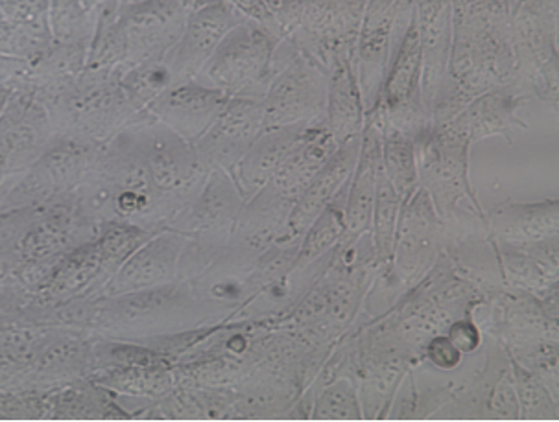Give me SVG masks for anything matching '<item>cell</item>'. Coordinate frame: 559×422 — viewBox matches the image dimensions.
I'll return each instance as SVG.
<instances>
[{
	"label": "cell",
	"mask_w": 559,
	"mask_h": 422,
	"mask_svg": "<svg viewBox=\"0 0 559 422\" xmlns=\"http://www.w3.org/2000/svg\"><path fill=\"white\" fill-rule=\"evenodd\" d=\"M229 98L231 96L224 91L203 84L200 80H191L168 87L150 104L146 113L185 141L197 143L218 119Z\"/></svg>",
	"instance_id": "11"
},
{
	"label": "cell",
	"mask_w": 559,
	"mask_h": 422,
	"mask_svg": "<svg viewBox=\"0 0 559 422\" xmlns=\"http://www.w3.org/2000/svg\"><path fill=\"white\" fill-rule=\"evenodd\" d=\"M340 197V196H338ZM338 197L333 203H329L322 215L318 216L312 226L307 229V239H305L301 255L298 258V266H305L307 262L314 261L316 256L322 255L323 250L333 245L336 239L345 229L344 208H338Z\"/></svg>",
	"instance_id": "27"
},
{
	"label": "cell",
	"mask_w": 559,
	"mask_h": 422,
	"mask_svg": "<svg viewBox=\"0 0 559 422\" xmlns=\"http://www.w3.org/2000/svg\"><path fill=\"white\" fill-rule=\"evenodd\" d=\"M95 12L87 67L122 72L144 61L159 60L183 34L191 10L181 0L106 2Z\"/></svg>",
	"instance_id": "1"
},
{
	"label": "cell",
	"mask_w": 559,
	"mask_h": 422,
	"mask_svg": "<svg viewBox=\"0 0 559 422\" xmlns=\"http://www.w3.org/2000/svg\"><path fill=\"white\" fill-rule=\"evenodd\" d=\"M379 128L382 133V170L397 192L401 205H405L419 191L416 144L403 131L390 125L379 124Z\"/></svg>",
	"instance_id": "22"
},
{
	"label": "cell",
	"mask_w": 559,
	"mask_h": 422,
	"mask_svg": "<svg viewBox=\"0 0 559 422\" xmlns=\"http://www.w3.org/2000/svg\"><path fill=\"white\" fill-rule=\"evenodd\" d=\"M174 84L176 82L167 56L159 60L144 61L120 72V87L139 113L146 111L150 104Z\"/></svg>",
	"instance_id": "24"
},
{
	"label": "cell",
	"mask_w": 559,
	"mask_h": 422,
	"mask_svg": "<svg viewBox=\"0 0 559 422\" xmlns=\"http://www.w3.org/2000/svg\"><path fill=\"white\" fill-rule=\"evenodd\" d=\"M430 358L435 360L440 367L451 369L460 362V351L456 347L452 346L449 338H438L430 343L429 347Z\"/></svg>",
	"instance_id": "31"
},
{
	"label": "cell",
	"mask_w": 559,
	"mask_h": 422,
	"mask_svg": "<svg viewBox=\"0 0 559 422\" xmlns=\"http://www.w3.org/2000/svg\"><path fill=\"white\" fill-rule=\"evenodd\" d=\"M150 237L152 232L128 221L102 224L95 239L61 256L37 298L45 303L102 298L117 269Z\"/></svg>",
	"instance_id": "3"
},
{
	"label": "cell",
	"mask_w": 559,
	"mask_h": 422,
	"mask_svg": "<svg viewBox=\"0 0 559 422\" xmlns=\"http://www.w3.org/2000/svg\"><path fill=\"white\" fill-rule=\"evenodd\" d=\"M307 125L309 124L275 125L264 128L259 133L245 157L229 173L242 200L257 196L272 181L292 149L296 148Z\"/></svg>",
	"instance_id": "17"
},
{
	"label": "cell",
	"mask_w": 559,
	"mask_h": 422,
	"mask_svg": "<svg viewBox=\"0 0 559 422\" xmlns=\"http://www.w3.org/2000/svg\"><path fill=\"white\" fill-rule=\"evenodd\" d=\"M181 251L183 240L179 232L173 229L154 232L139 250L126 258L124 264L104 288L102 298H115L173 282L178 275Z\"/></svg>",
	"instance_id": "13"
},
{
	"label": "cell",
	"mask_w": 559,
	"mask_h": 422,
	"mask_svg": "<svg viewBox=\"0 0 559 422\" xmlns=\"http://www.w3.org/2000/svg\"><path fill=\"white\" fill-rule=\"evenodd\" d=\"M245 19V15H240L226 0H216L209 7L191 12L185 24L183 34L167 55L174 82L183 84L197 80L202 74L203 67L211 60V56L215 55L222 39L227 36V32Z\"/></svg>",
	"instance_id": "10"
},
{
	"label": "cell",
	"mask_w": 559,
	"mask_h": 422,
	"mask_svg": "<svg viewBox=\"0 0 559 422\" xmlns=\"http://www.w3.org/2000/svg\"><path fill=\"white\" fill-rule=\"evenodd\" d=\"M12 95V85L0 84V111L7 106L8 98Z\"/></svg>",
	"instance_id": "35"
},
{
	"label": "cell",
	"mask_w": 559,
	"mask_h": 422,
	"mask_svg": "<svg viewBox=\"0 0 559 422\" xmlns=\"http://www.w3.org/2000/svg\"><path fill=\"white\" fill-rule=\"evenodd\" d=\"M521 101L523 96L506 85L475 96L460 113L449 120L469 138L471 144L495 135L510 137L515 125L524 128L523 122L515 117Z\"/></svg>",
	"instance_id": "19"
},
{
	"label": "cell",
	"mask_w": 559,
	"mask_h": 422,
	"mask_svg": "<svg viewBox=\"0 0 559 422\" xmlns=\"http://www.w3.org/2000/svg\"><path fill=\"white\" fill-rule=\"evenodd\" d=\"M353 60L355 50L342 48L329 61L328 106L323 124L338 144L360 137L366 122L362 89Z\"/></svg>",
	"instance_id": "15"
},
{
	"label": "cell",
	"mask_w": 559,
	"mask_h": 422,
	"mask_svg": "<svg viewBox=\"0 0 559 422\" xmlns=\"http://www.w3.org/2000/svg\"><path fill=\"white\" fill-rule=\"evenodd\" d=\"M358 148L360 137L340 144L333 157L320 168V172L316 173L307 189L299 194L288 216V229L292 234L307 231L329 203H333L347 189L357 165Z\"/></svg>",
	"instance_id": "16"
},
{
	"label": "cell",
	"mask_w": 559,
	"mask_h": 422,
	"mask_svg": "<svg viewBox=\"0 0 559 422\" xmlns=\"http://www.w3.org/2000/svg\"><path fill=\"white\" fill-rule=\"evenodd\" d=\"M93 336L82 330L61 328L43 347L26 375L23 391H48L69 382L90 378L93 373Z\"/></svg>",
	"instance_id": "14"
},
{
	"label": "cell",
	"mask_w": 559,
	"mask_h": 422,
	"mask_svg": "<svg viewBox=\"0 0 559 422\" xmlns=\"http://www.w3.org/2000/svg\"><path fill=\"white\" fill-rule=\"evenodd\" d=\"M55 138L47 108L31 93L12 87L0 111V181L31 168Z\"/></svg>",
	"instance_id": "8"
},
{
	"label": "cell",
	"mask_w": 559,
	"mask_h": 422,
	"mask_svg": "<svg viewBox=\"0 0 559 422\" xmlns=\"http://www.w3.org/2000/svg\"><path fill=\"white\" fill-rule=\"evenodd\" d=\"M419 186L438 213H451L460 200H469L480 213L469 183V138L451 120L429 122L414 135Z\"/></svg>",
	"instance_id": "6"
},
{
	"label": "cell",
	"mask_w": 559,
	"mask_h": 422,
	"mask_svg": "<svg viewBox=\"0 0 559 422\" xmlns=\"http://www.w3.org/2000/svg\"><path fill=\"white\" fill-rule=\"evenodd\" d=\"M449 339L459 351H473L478 346V333H476L475 325H469V323L454 325Z\"/></svg>",
	"instance_id": "32"
},
{
	"label": "cell",
	"mask_w": 559,
	"mask_h": 422,
	"mask_svg": "<svg viewBox=\"0 0 559 422\" xmlns=\"http://www.w3.org/2000/svg\"><path fill=\"white\" fill-rule=\"evenodd\" d=\"M90 378L117 397L152 400L173 389V363L170 360L122 363L98 369Z\"/></svg>",
	"instance_id": "21"
},
{
	"label": "cell",
	"mask_w": 559,
	"mask_h": 422,
	"mask_svg": "<svg viewBox=\"0 0 559 422\" xmlns=\"http://www.w3.org/2000/svg\"><path fill=\"white\" fill-rule=\"evenodd\" d=\"M493 226L513 239H543L558 229V202L504 203L495 207Z\"/></svg>",
	"instance_id": "23"
},
{
	"label": "cell",
	"mask_w": 559,
	"mask_h": 422,
	"mask_svg": "<svg viewBox=\"0 0 559 422\" xmlns=\"http://www.w3.org/2000/svg\"><path fill=\"white\" fill-rule=\"evenodd\" d=\"M84 2V7L93 12L96 8L102 7V4H106V2H119V4H130V2H138V0H82Z\"/></svg>",
	"instance_id": "34"
},
{
	"label": "cell",
	"mask_w": 559,
	"mask_h": 422,
	"mask_svg": "<svg viewBox=\"0 0 559 422\" xmlns=\"http://www.w3.org/2000/svg\"><path fill=\"white\" fill-rule=\"evenodd\" d=\"M423 63V104L430 117V108L447 82L452 45L451 0H414Z\"/></svg>",
	"instance_id": "12"
},
{
	"label": "cell",
	"mask_w": 559,
	"mask_h": 422,
	"mask_svg": "<svg viewBox=\"0 0 559 422\" xmlns=\"http://www.w3.org/2000/svg\"><path fill=\"white\" fill-rule=\"evenodd\" d=\"M294 45V55L270 77L262 96L264 128L322 122L328 106L329 67Z\"/></svg>",
	"instance_id": "7"
},
{
	"label": "cell",
	"mask_w": 559,
	"mask_h": 422,
	"mask_svg": "<svg viewBox=\"0 0 559 422\" xmlns=\"http://www.w3.org/2000/svg\"><path fill=\"white\" fill-rule=\"evenodd\" d=\"M45 419H130L114 393L91 378L69 382L43 391Z\"/></svg>",
	"instance_id": "20"
},
{
	"label": "cell",
	"mask_w": 559,
	"mask_h": 422,
	"mask_svg": "<svg viewBox=\"0 0 559 422\" xmlns=\"http://www.w3.org/2000/svg\"><path fill=\"white\" fill-rule=\"evenodd\" d=\"M48 0H0V17L31 23L47 17Z\"/></svg>",
	"instance_id": "30"
},
{
	"label": "cell",
	"mask_w": 559,
	"mask_h": 422,
	"mask_svg": "<svg viewBox=\"0 0 559 422\" xmlns=\"http://www.w3.org/2000/svg\"><path fill=\"white\" fill-rule=\"evenodd\" d=\"M47 23L52 41L90 47L95 34V12L82 0H48Z\"/></svg>",
	"instance_id": "25"
},
{
	"label": "cell",
	"mask_w": 559,
	"mask_h": 422,
	"mask_svg": "<svg viewBox=\"0 0 559 422\" xmlns=\"http://www.w3.org/2000/svg\"><path fill=\"white\" fill-rule=\"evenodd\" d=\"M37 100L50 114L56 138L76 143H108L139 114L120 87L119 72L87 65L71 82Z\"/></svg>",
	"instance_id": "2"
},
{
	"label": "cell",
	"mask_w": 559,
	"mask_h": 422,
	"mask_svg": "<svg viewBox=\"0 0 559 422\" xmlns=\"http://www.w3.org/2000/svg\"><path fill=\"white\" fill-rule=\"evenodd\" d=\"M262 130L264 109L261 98L231 96L218 119L197 143H192L198 161L207 172L224 170L231 173Z\"/></svg>",
	"instance_id": "9"
},
{
	"label": "cell",
	"mask_w": 559,
	"mask_h": 422,
	"mask_svg": "<svg viewBox=\"0 0 559 422\" xmlns=\"http://www.w3.org/2000/svg\"><path fill=\"white\" fill-rule=\"evenodd\" d=\"M506 4H508L510 12H512L513 8H515V4H518V0H506Z\"/></svg>",
	"instance_id": "36"
},
{
	"label": "cell",
	"mask_w": 559,
	"mask_h": 422,
	"mask_svg": "<svg viewBox=\"0 0 559 422\" xmlns=\"http://www.w3.org/2000/svg\"><path fill=\"white\" fill-rule=\"evenodd\" d=\"M277 45L280 37L274 32L245 19L227 32L197 80L229 96H251L262 100L272 77Z\"/></svg>",
	"instance_id": "5"
},
{
	"label": "cell",
	"mask_w": 559,
	"mask_h": 422,
	"mask_svg": "<svg viewBox=\"0 0 559 422\" xmlns=\"http://www.w3.org/2000/svg\"><path fill=\"white\" fill-rule=\"evenodd\" d=\"M316 417H328V419H353V417H358L355 391L347 384H338L333 389L323 393L322 399L318 400Z\"/></svg>",
	"instance_id": "29"
},
{
	"label": "cell",
	"mask_w": 559,
	"mask_h": 422,
	"mask_svg": "<svg viewBox=\"0 0 559 422\" xmlns=\"http://www.w3.org/2000/svg\"><path fill=\"white\" fill-rule=\"evenodd\" d=\"M28 69L26 63L12 58H0V84H12L13 80H17Z\"/></svg>",
	"instance_id": "33"
},
{
	"label": "cell",
	"mask_w": 559,
	"mask_h": 422,
	"mask_svg": "<svg viewBox=\"0 0 559 422\" xmlns=\"http://www.w3.org/2000/svg\"><path fill=\"white\" fill-rule=\"evenodd\" d=\"M338 146L336 138L323 124V120L307 125L296 148L292 149L272 181L266 184V189L288 202H296L316 173L320 172V168L333 157Z\"/></svg>",
	"instance_id": "18"
},
{
	"label": "cell",
	"mask_w": 559,
	"mask_h": 422,
	"mask_svg": "<svg viewBox=\"0 0 559 422\" xmlns=\"http://www.w3.org/2000/svg\"><path fill=\"white\" fill-rule=\"evenodd\" d=\"M401 200L392 183L388 181L384 170L377 176L376 202H373V216L376 224V239L382 255H390L392 251L393 234L397 229L399 215H401Z\"/></svg>",
	"instance_id": "26"
},
{
	"label": "cell",
	"mask_w": 559,
	"mask_h": 422,
	"mask_svg": "<svg viewBox=\"0 0 559 422\" xmlns=\"http://www.w3.org/2000/svg\"><path fill=\"white\" fill-rule=\"evenodd\" d=\"M100 146L55 138L31 168L0 181V215L39 207L78 191L95 173Z\"/></svg>",
	"instance_id": "4"
},
{
	"label": "cell",
	"mask_w": 559,
	"mask_h": 422,
	"mask_svg": "<svg viewBox=\"0 0 559 422\" xmlns=\"http://www.w3.org/2000/svg\"><path fill=\"white\" fill-rule=\"evenodd\" d=\"M0 419H45L41 391H0Z\"/></svg>",
	"instance_id": "28"
}]
</instances>
